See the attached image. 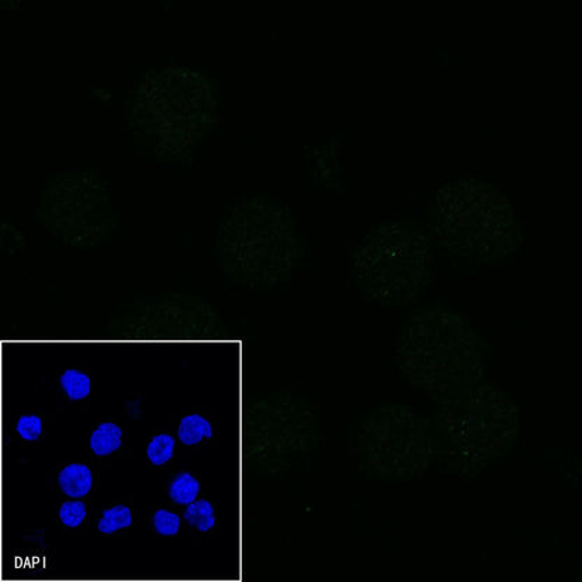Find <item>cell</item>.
Wrapping results in <instances>:
<instances>
[{"label":"cell","mask_w":582,"mask_h":582,"mask_svg":"<svg viewBox=\"0 0 582 582\" xmlns=\"http://www.w3.org/2000/svg\"><path fill=\"white\" fill-rule=\"evenodd\" d=\"M125 104L133 145L160 165H191L219 121L217 85L204 69L153 68Z\"/></svg>","instance_id":"cell-1"},{"label":"cell","mask_w":582,"mask_h":582,"mask_svg":"<svg viewBox=\"0 0 582 582\" xmlns=\"http://www.w3.org/2000/svg\"><path fill=\"white\" fill-rule=\"evenodd\" d=\"M395 366L404 386L434 403L488 381V344L460 311L434 304L413 308L399 329Z\"/></svg>","instance_id":"cell-2"},{"label":"cell","mask_w":582,"mask_h":582,"mask_svg":"<svg viewBox=\"0 0 582 582\" xmlns=\"http://www.w3.org/2000/svg\"><path fill=\"white\" fill-rule=\"evenodd\" d=\"M217 268L237 289L280 288L303 265L305 245L291 207L268 194H246L231 202L217 220Z\"/></svg>","instance_id":"cell-3"},{"label":"cell","mask_w":582,"mask_h":582,"mask_svg":"<svg viewBox=\"0 0 582 582\" xmlns=\"http://www.w3.org/2000/svg\"><path fill=\"white\" fill-rule=\"evenodd\" d=\"M428 223L434 250L460 269L506 263L522 244L521 223L505 191L473 177L444 182Z\"/></svg>","instance_id":"cell-4"},{"label":"cell","mask_w":582,"mask_h":582,"mask_svg":"<svg viewBox=\"0 0 582 582\" xmlns=\"http://www.w3.org/2000/svg\"><path fill=\"white\" fill-rule=\"evenodd\" d=\"M431 419L433 470L473 480L516 451L521 437L520 408L490 381L438 402Z\"/></svg>","instance_id":"cell-5"},{"label":"cell","mask_w":582,"mask_h":582,"mask_svg":"<svg viewBox=\"0 0 582 582\" xmlns=\"http://www.w3.org/2000/svg\"><path fill=\"white\" fill-rule=\"evenodd\" d=\"M323 446L318 404L294 389L251 395L241 413L243 460L259 480H286L310 470Z\"/></svg>","instance_id":"cell-6"},{"label":"cell","mask_w":582,"mask_h":582,"mask_svg":"<svg viewBox=\"0 0 582 582\" xmlns=\"http://www.w3.org/2000/svg\"><path fill=\"white\" fill-rule=\"evenodd\" d=\"M350 275L364 300L383 307H407L433 283L432 237L413 221H381L354 246Z\"/></svg>","instance_id":"cell-7"},{"label":"cell","mask_w":582,"mask_h":582,"mask_svg":"<svg viewBox=\"0 0 582 582\" xmlns=\"http://www.w3.org/2000/svg\"><path fill=\"white\" fill-rule=\"evenodd\" d=\"M33 217L59 244L82 253L112 243L121 225L110 181L95 169L44 177Z\"/></svg>","instance_id":"cell-8"},{"label":"cell","mask_w":582,"mask_h":582,"mask_svg":"<svg viewBox=\"0 0 582 582\" xmlns=\"http://www.w3.org/2000/svg\"><path fill=\"white\" fill-rule=\"evenodd\" d=\"M354 471L372 482H412L433 470L431 419L386 402L359 419L349 436Z\"/></svg>","instance_id":"cell-9"},{"label":"cell","mask_w":582,"mask_h":582,"mask_svg":"<svg viewBox=\"0 0 582 582\" xmlns=\"http://www.w3.org/2000/svg\"><path fill=\"white\" fill-rule=\"evenodd\" d=\"M106 328L113 342L211 343L230 337L210 300L182 291L122 300L108 314Z\"/></svg>","instance_id":"cell-10"},{"label":"cell","mask_w":582,"mask_h":582,"mask_svg":"<svg viewBox=\"0 0 582 582\" xmlns=\"http://www.w3.org/2000/svg\"><path fill=\"white\" fill-rule=\"evenodd\" d=\"M100 472L93 461L72 460L59 463L51 485L61 498L92 501L96 496Z\"/></svg>","instance_id":"cell-11"},{"label":"cell","mask_w":582,"mask_h":582,"mask_svg":"<svg viewBox=\"0 0 582 582\" xmlns=\"http://www.w3.org/2000/svg\"><path fill=\"white\" fill-rule=\"evenodd\" d=\"M126 448L128 427L120 419H98L88 432L87 450L97 462L116 460L125 453Z\"/></svg>","instance_id":"cell-12"},{"label":"cell","mask_w":582,"mask_h":582,"mask_svg":"<svg viewBox=\"0 0 582 582\" xmlns=\"http://www.w3.org/2000/svg\"><path fill=\"white\" fill-rule=\"evenodd\" d=\"M177 440L182 450L202 451L210 447L216 438V426L209 414L186 412L181 414L174 424Z\"/></svg>","instance_id":"cell-13"},{"label":"cell","mask_w":582,"mask_h":582,"mask_svg":"<svg viewBox=\"0 0 582 582\" xmlns=\"http://www.w3.org/2000/svg\"><path fill=\"white\" fill-rule=\"evenodd\" d=\"M136 526L132 502L113 500L93 514L92 530L97 536L116 537L130 534Z\"/></svg>","instance_id":"cell-14"},{"label":"cell","mask_w":582,"mask_h":582,"mask_svg":"<svg viewBox=\"0 0 582 582\" xmlns=\"http://www.w3.org/2000/svg\"><path fill=\"white\" fill-rule=\"evenodd\" d=\"M53 391L69 407L85 404L95 391V373L78 366L63 368L53 379Z\"/></svg>","instance_id":"cell-15"},{"label":"cell","mask_w":582,"mask_h":582,"mask_svg":"<svg viewBox=\"0 0 582 582\" xmlns=\"http://www.w3.org/2000/svg\"><path fill=\"white\" fill-rule=\"evenodd\" d=\"M182 516H184L185 530L199 539L215 535L220 528L219 508L209 497L196 498L190 506L182 508Z\"/></svg>","instance_id":"cell-16"},{"label":"cell","mask_w":582,"mask_h":582,"mask_svg":"<svg viewBox=\"0 0 582 582\" xmlns=\"http://www.w3.org/2000/svg\"><path fill=\"white\" fill-rule=\"evenodd\" d=\"M180 450V442L170 428L153 432L147 438L145 448L147 465L153 470H167L174 465Z\"/></svg>","instance_id":"cell-17"},{"label":"cell","mask_w":582,"mask_h":582,"mask_svg":"<svg viewBox=\"0 0 582 582\" xmlns=\"http://www.w3.org/2000/svg\"><path fill=\"white\" fill-rule=\"evenodd\" d=\"M165 493L170 505L181 508L190 506L202 496V480L199 473L182 468L171 472L165 485Z\"/></svg>","instance_id":"cell-18"},{"label":"cell","mask_w":582,"mask_h":582,"mask_svg":"<svg viewBox=\"0 0 582 582\" xmlns=\"http://www.w3.org/2000/svg\"><path fill=\"white\" fill-rule=\"evenodd\" d=\"M57 521L59 528L65 534L72 536L82 535L92 526L93 512L90 501L76 500V498H62L57 508Z\"/></svg>","instance_id":"cell-19"},{"label":"cell","mask_w":582,"mask_h":582,"mask_svg":"<svg viewBox=\"0 0 582 582\" xmlns=\"http://www.w3.org/2000/svg\"><path fill=\"white\" fill-rule=\"evenodd\" d=\"M147 531L157 537H179L185 530L184 516L172 505L155 506L146 512Z\"/></svg>","instance_id":"cell-20"},{"label":"cell","mask_w":582,"mask_h":582,"mask_svg":"<svg viewBox=\"0 0 582 582\" xmlns=\"http://www.w3.org/2000/svg\"><path fill=\"white\" fill-rule=\"evenodd\" d=\"M49 431L47 414L39 411L23 412L14 421L13 437L24 446H37L46 440Z\"/></svg>","instance_id":"cell-21"},{"label":"cell","mask_w":582,"mask_h":582,"mask_svg":"<svg viewBox=\"0 0 582 582\" xmlns=\"http://www.w3.org/2000/svg\"><path fill=\"white\" fill-rule=\"evenodd\" d=\"M310 159L315 182H320L327 189L338 186V181L342 177V169H340L334 150H329L328 146L319 147L313 151Z\"/></svg>","instance_id":"cell-22"},{"label":"cell","mask_w":582,"mask_h":582,"mask_svg":"<svg viewBox=\"0 0 582 582\" xmlns=\"http://www.w3.org/2000/svg\"><path fill=\"white\" fill-rule=\"evenodd\" d=\"M24 233L19 227L14 226L12 221L2 220V241L3 253L9 256H16L22 253L24 248Z\"/></svg>","instance_id":"cell-23"}]
</instances>
